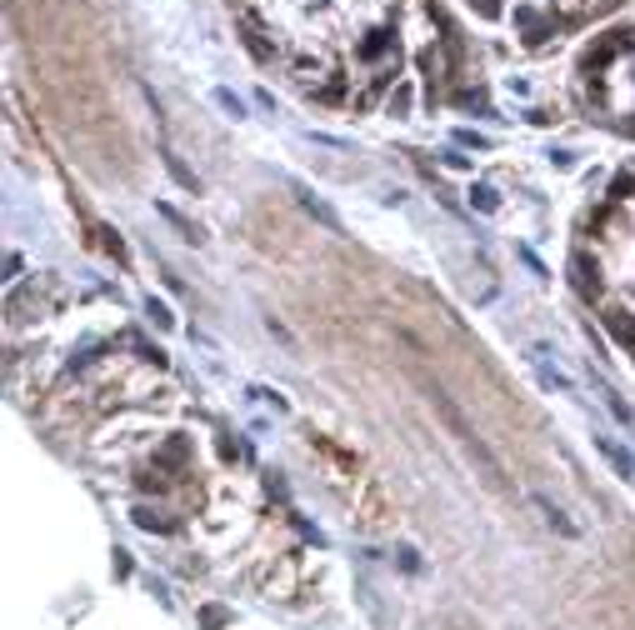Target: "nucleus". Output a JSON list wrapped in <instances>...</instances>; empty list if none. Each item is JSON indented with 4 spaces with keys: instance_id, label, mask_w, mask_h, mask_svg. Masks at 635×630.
Wrapping results in <instances>:
<instances>
[{
    "instance_id": "1",
    "label": "nucleus",
    "mask_w": 635,
    "mask_h": 630,
    "mask_svg": "<svg viewBox=\"0 0 635 630\" xmlns=\"http://www.w3.org/2000/svg\"><path fill=\"white\" fill-rule=\"evenodd\" d=\"M425 390H430V406L440 411V420H445V430H450V435H455L460 445H466V455H471V461H476V466L485 471V480H490L495 490H505V485H510V480H505V466L495 461V450H490V445H485V440H480V435L471 430V420H466V416H460V406H455V400H450V395H445L440 385H425Z\"/></svg>"
},
{
    "instance_id": "2",
    "label": "nucleus",
    "mask_w": 635,
    "mask_h": 630,
    "mask_svg": "<svg viewBox=\"0 0 635 630\" xmlns=\"http://www.w3.org/2000/svg\"><path fill=\"white\" fill-rule=\"evenodd\" d=\"M595 450H600V455H605V461L615 466V475H625V480L635 475V461H630V450H625V445H615L610 435H595Z\"/></svg>"
},
{
    "instance_id": "3",
    "label": "nucleus",
    "mask_w": 635,
    "mask_h": 630,
    "mask_svg": "<svg viewBox=\"0 0 635 630\" xmlns=\"http://www.w3.org/2000/svg\"><path fill=\"white\" fill-rule=\"evenodd\" d=\"M536 505H540V515H545V526H550V531H560L565 540H575V535H581V526H575V521H570L565 510H555V505H550L545 495H536Z\"/></svg>"
},
{
    "instance_id": "4",
    "label": "nucleus",
    "mask_w": 635,
    "mask_h": 630,
    "mask_svg": "<svg viewBox=\"0 0 635 630\" xmlns=\"http://www.w3.org/2000/svg\"><path fill=\"white\" fill-rule=\"evenodd\" d=\"M155 210H160V215H165L170 225H176V231H181V236H186L190 246H200V241H205V231H200V225H190V220H186V215H181L176 205H165V200H155Z\"/></svg>"
},
{
    "instance_id": "5",
    "label": "nucleus",
    "mask_w": 635,
    "mask_h": 630,
    "mask_svg": "<svg viewBox=\"0 0 635 630\" xmlns=\"http://www.w3.org/2000/svg\"><path fill=\"white\" fill-rule=\"evenodd\" d=\"M301 205H306V210H310V215H315V220L325 225V231H335V236L345 231V225H340V215H335V210H330L325 200H315V195H306V190H301Z\"/></svg>"
},
{
    "instance_id": "6",
    "label": "nucleus",
    "mask_w": 635,
    "mask_h": 630,
    "mask_svg": "<svg viewBox=\"0 0 635 630\" xmlns=\"http://www.w3.org/2000/svg\"><path fill=\"white\" fill-rule=\"evenodd\" d=\"M160 160H165V170H170V176H176V181H181L186 190H200V181H195V176H190V170L181 165V155H176V150H170V145H160Z\"/></svg>"
},
{
    "instance_id": "7",
    "label": "nucleus",
    "mask_w": 635,
    "mask_h": 630,
    "mask_svg": "<svg viewBox=\"0 0 635 630\" xmlns=\"http://www.w3.org/2000/svg\"><path fill=\"white\" fill-rule=\"evenodd\" d=\"M215 105L225 110V116H236V121H246V105H241V95H236V90H225V85H220V90H215Z\"/></svg>"
},
{
    "instance_id": "8",
    "label": "nucleus",
    "mask_w": 635,
    "mask_h": 630,
    "mask_svg": "<svg viewBox=\"0 0 635 630\" xmlns=\"http://www.w3.org/2000/svg\"><path fill=\"white\" fill-rule=\"evenodd\" d=\"M600 395H605V406H610V411H615V416H620V420H625V425H630V420H635V411H630V406H625V400H620V395H615V390H610V385H605V390H600Z\"/></svg>"
},
{
    "instance_id": "9",
    "label": "nucleus",
    "mask_w": 635,
    "mask_h": 630,
    "mask_svg": "<svg viewBox=\"0 0 635 630\" xmlns=\"http://www.w3.org/2000/svg\"><path fill=\"white\" fill-rule=\"evenodd\" d=\"M610 325H615V335L625 340V346H635V325L625 320V310H615V315H610Z\"/></svg>"
},
{
    "instance_id": "10",
    "label": "nucleus",
    "mask_w": 635,
    "mask_h": 630,
    "mask_svg": "<svg viewBox=\"0 0 635 630\" xmlns=\"http://www.w3.org/2000/svg\"><path fill=\"white\" fill-rule=\"evenodd\" d=\"M145 310H150V320H155V325H170V310H165V305H160V301H155V296H150V301H145Z\"/></svg>"
},
{
    "instance_id": "11",
    "label": "nucleus",
    "mask_w": 635,
    "mask_h": 630,
    "mask_svg": "<svg viewBox=\"0 0 635 630\" xmlns=\"http://www.w3.org/2000/svg\"><path fill=\"white\" fill-rule=\"evenodd\" d=\"M205 625H210V630H220V625H225V610H215V605H210V610H205Z\"/></svg>"
},
{
    "instance_id": "12",
    "label": "nucleus",
    "mask_w": 635,
    "mask_h": 630,
    "mask_svg": "<svg viewBox=\"0 0 635 630\" xmlns=\"http://www.w3.org/2000/svg\"><path fill=\"white\" fill-rule=\"evenodd\" d=\"M471 6H476L480 16H495V0H471Z\"/></svg>"
}]
</instances>
